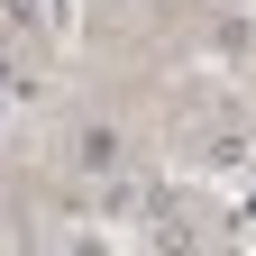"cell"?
I'll use <instances>...</instances> for the list:
<instances>
[{
    "instance_id": "2",
    "label": "cell",
    "mask_w": 256,
    "mask_h": 256,
    "mask_svg": "<svg viewBox=\"0 0 256 256\" xmlns=\"http://www.w3.org/2000/svg\"><path fill=\"white\" fill-rule=\"evenodd\" d=\"M156 247H165V256L192 247V229H183V210H174V202H156Z\"/></svg>"
},
{
    "instance_id": "1",
    "label": "cell",
    "mask_w": 256,
    "mask_h": 256,
    "mask_svg": "<svg viewBox=\"0 0 256 256\" xmlns=\"http://www.w3.org/2000/svg\"><path fill=\"white\" fill-rule=\"evenodd\" d=\"M74 165H82V174H101V183H110V174L128 165V146H119V128H101V119H92V128H74Z\"/></svg>"
}]
</instances>
